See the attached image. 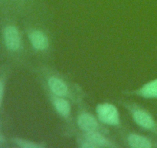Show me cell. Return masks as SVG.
I'll return each instance as SVG.
<instances>
[{
    "mask_svg": "<svg viewBox=\"0 0 157 148\" xmlns=\"http://www.w3.org/2000/svg\"><path fill=\"white\" fill-rule=\"evenodd\" d=\"M97 113L100 120L109 125L119 123V114L117 108L110 103L100 104L97 107Z\"/></svg>",
    "mask_w": 157,
    "mask_h": 148,
    "instance_id": "cell-1",
    "label": "cell"
},
{
    "mask_svg": "<svg viewBox=\"0 0 157 148\" xmlns=\"http://www.w3.org/2000/svg\"><path fill=\"white\" fill-rule=\"evenodd\" d=\"M4 41L6 46L10 50H18L21 45V38H20L18 30L12 26H9L4 29L3 32Z\"/></svg>",
    "mask_w": 157,
    "mask_h": 148,
    "instance_id": "cell-2",
    "label": "cell"
},
{
    "mask_svg": "<svg viewBox=\"0 0 157 148\" xmlns=\"http://www.w3.org/2000/svg\"><path fill=\"white\" fill-rule=\"evenodd\" d=\"M29 39L32 46L38 50L45 49L48 46V40L47 37L40 31H33L31 32L29 35Z\"/></svg>",
    "mask_w": 157,
    "mask_h": 148,
    "instance_id": "cell-3",
    "label": "cell"
},
{
    "mask_svg": "<svg viewBox=\"0 0 157 148\" xmlns=\"http://www.w3.org/2000/svg\"><path fill=\"white\" fill-rule=\"evenodd\" d=\"M78 123L84 130L89 132L94 131L98 127V123L94 117L88 113H84L78 117Z\"/></svg>",
    "mask_w": 157,
    "mask_h": 148,
    "instance_id": "cell-4",
    "label": "cell"
},
{
    "mask_svg": "<svg viewBox=\"0 0 157 148\" xmlns=\"http://www.w3.org/2000/svg\"><path fill=\"white\" fill-rule=\"evenodd\" d=\"M134 120L140 126L145 128H152L154 126V121L151 116L142 110L135 111L133 114Z\"/></svg>",
    "mask_w": 157,
    "mask_h": 148,
    "instance_id": "cell-5",
    "label": "cell"
},
{
    "mask_svg": "<svg viewBox=\"0 0 157 148\" xmlns=\"http://www.w3.org/2000/svg\"><path fill=\"white\" fill-rule=\"evenodd\" d=\"M48 85L52 92L58 96H65L67 92V87L62 80L55 77H52L48 80Z\"/></svg>",
    "mask_w": 157,
    "mask_h": 148,
    "instance_id": "cell-6",
    "label": "cell"
},
{
    "mask_svg": "<svg viewBox=\"0 0 157 148\" xmlns=\"http://www.w3.org/2000/svg\"><path fill=\"white\" fill-rule=\"evenodd\" d=\"M86 139L91 142L92 143L96 146H110L111 144L110 142L99 133H97L94 131H89L85 136Z\"/></svg>",
    "mask_w": 157,
    "mask_h": 148,
    "instance_id": "cell-7",
    "label": "cell"
},
{
    "mask_svg": "<svg viewBox=\"0 0 157 148\" xmlns=\"http://www.w3.org/2000/svg\"><path fill=\"white\" fill-rule=\"evenodd\" d=\"M128 140L130 146L134 148H150L152 146L148 139L137 134H131Z\"/></svg>",
    "mask_w": 157,
    "mask_h": 148,
    "instance_id": "cell-8",
    "label": "cell"
},
{
    "mask_svg": "<svg viewBox=\"0 0 157 148\" xmlns=\"http://www.w3.org/2000/svg\"><path fill=\"white\" fill-rule=\"evenodd\" d=\"M140 92L146 98H157V80L144 85Z\"/></svg>",
    "mask_w": 157,
    "mask_h": 148,
    "instance_id": "cell-9",
    "label": "cell"
},
{
    "mask_svg": "<svg viewBox=\"0 0 157 148\" xmlns=\"http://www.w3.org/2000/svg\"><path fill=\"white\" fill-rule=\"evenodd\" d=\"M55 106L58 113L63 116H67L70 113V106L65 100L61 98H55Z\"/></svg>",
    "mask_w": 157,
    "mask_h": 148,
    "instance_id": "cell-10",
    "label": "cell"
},
{
    "mask_svg": "<svg viewBox=\"0 0 157 148\" xmlns=\"http://www.w3.org/2000/svg\"><path fill=\"white\" fill-rule=\"evenodd\" d=\"M15 143H16L18 146H21V147L23 148H39L41 147V146L40 145L36 144V143H34L32 142H29L27 141V140H22V139H19V138H15L14 140Z\"/></svg>",
    "mask_w": 157,
    "mask_h": 148,
    "instance_id": "cell-11",
    "label": "cell"
},
{
    "mask_svg": "<svg viewBox=\"0 0 157 148\" xmlns=\"http://www.w3.org/2000/svg\"><path fill=\"white\" fill-rule=\"evenodd\" d=\"M81 147H83V148H94V147H97V146H95L94 143H92L91 142H90L89 140H87V141H86V142H84V141L83 142V143L81 144Z\"/></svg>",
    "mask_w": 157,
    "mask_h": 148,
    "instance_id": "cell-12",
    "label": "cell"
},
{
    "mask_svg": "<svg viewBox=\"0 0 157 148\" xmlns=\"http://www.w3.org/2000/svg\"><path fill=\"white\" fill-rule=\"evenodd\" d=\"M3 94H4V83L0 80V103L3 98Z\"/></svg>",
    "mask_w": 157,
    "mask_h": 148,
    "instance_id": "cell-13",
    "label": "cell"
},
{
    "mask_svg": "<svg viewBox=\"0 0 157 148\" xmlns=\"http://www.w3.org/2000/svg\"><path fill=\"white\" fill-rule=\"evenodd\" d=\"M5 142V140H4V137H3V136L1 134H0V144H2V143H3Z\"/></svg>",
    "mask_w": 157,
    "mask_h": 148,
    "instance_id": "cell-14",
    "label": "cell"
}]
</instances>
